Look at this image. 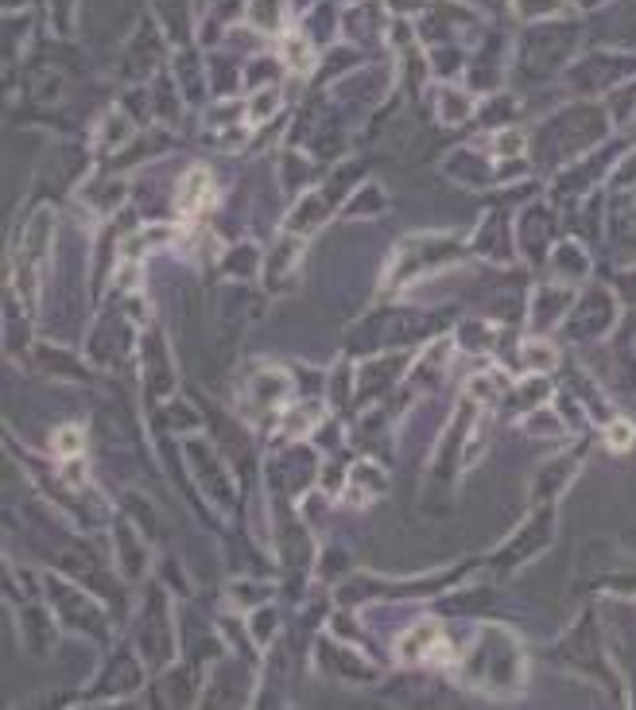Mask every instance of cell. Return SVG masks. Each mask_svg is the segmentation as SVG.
<instances>
[{"label": "cell", "instance_id": "cell-1", "mask_svg": "<svg viewBox=\"0 0 636 710\" xmlns=\"http://www.w3.org/2000/svg\"><path fill=\"white\" fill-rule=\"evenodd\" d=\"M202 187H206V171H194V175H190V190L183 194V206L186 210H194L198 202H202Z\"/></svg>", "mask_w": 636, "mask_h": 710}]
</instances>
